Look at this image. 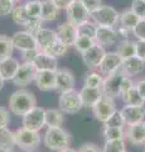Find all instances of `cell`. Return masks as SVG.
Masks as SVG:
<instances>
[{
  "label": "cell",
  "mask_w": 145,
  "mask_h": 152,
  "mask_svg": "<svg viewBox=\"0 0 145 152\" xmlns=\"http://www.w3.org/2000/svg\"><path fill=\"white\" fill-rule=\"evenodd\" d=\"M34 107H37V98L29 90L18 89L9 98V110L17 117L25 115Z\"/></svg>",
  "instance_id": "6da1fadb"
},
{
  "label": "cell",
  "mask_w": 145,
  "mask_h": 152,
  "mask_svg": "<svg viewBox=\"0 0 145 152\" xmlns=\"http://www.w3.org/2000/svg\"><path fill=\"white\" fill-rule=\"evenodd\" d=\"M43 142L48 150L59 151L66 147H69L71 143V136L69 133L63 129L62 127L58 128H47L43 136Z\"/></svg>",
  "instance_id": "7a4b0ae2"
},
{
  "label": "cell",
  "mask_w": 145,
  "mask_h": 152,
  "mask_svg": "<svg viewBox=\"0 0 145 152\" xmlns=\"http://www.w3.org/2000/svg\"><path fill=\"white\" fill-rule=\"evenodd\" d=\"M15 145L24 151H33L40 145V134L39 132L30 131L22 127L14 131Z\"/></svg>",
  "instance_id": "3957f363"
},
{
  "label": "cell",
  "mask_w": 145,
  "mask_h": 152,
  "mask_svg": "<svg viewBox=\"0 0 145 152\" xmlns=\"http://www.w3.org/2000/svg\"><path fill=\"white\" fill-rule=\"evenodd\" d=\"M120 14L115 8L109 5H101L97 10L91 13L92 20L96 23L97 26L102 27H112L114 28L119 23Z\"/></svg>",
  "instance_id": "277c9868"
},
{
  "label": "cell",
  "mask_w": 145,
  "mask_h": 152,
  "mask_svg": "<svg viewBox=\"0 0 145 152\" xmlns=\"http://www.w3.org/2000/svg\"><path fill=\"white\" fill-rule=\"evenodd\" d=\"M58 104H59L61 112L66 114H76L83 108L79 94L74 89L69 90V91L61 93Z\"/></svg>",
  "instance_id": "5b68a950"
},
{
  "label": "cell",
  "mask_w": 145,
  "mask_h": 152,
  "mask_svg": "<svg viewBox=\"0 0 145 152\" xmlns=\"http://www.w3.org/2000/svg\"><path fill=\"white\" fill-rule=\"evenodd\" d=\"M125 76L126 75L120 69L116 70L115 72L107 75L101 85V91L104 94V96H109L112 99L120 96V86Z\"/></svg>",
  "instance_id": "8992f818"
},
{
  "label": "cell",
  "mask_w": 145,
  "mask_h": 152,
  "mask_svg": "<svg viewBox=\"0 0 145 152\" xmlns=\"http://www.w3.org/2000/svg\"><path fill=\"white\" fill-rule=\"evenodd\" d=\"M22 118V124L24 128L39 132L45 126V109L40 107H34Z\"/></svg>",
  "instance_id": "52a82bcc"
},
{
  "label": "cell",
  "mask_w": 145,
  "mask_h": 152,
  "mask_svg": "<svg viewBox=\"0 0 145 152\" xmlns=\"http://www.w3.org/2000/svg\"><path fill=\"white\" fill-rule=\"evenodd\" d=\"M67 22L71 24L78 27L81 23L88 20L91 18V14L81 3V0H74L66 8Z\"/></svg>",
  "instance_id": "ba28073f"
},
{
  "label": "cell",
  "mask_w": 145,
  "mask_h": 152,
  "mask_svg": "<svg viewBox=\"0 0 145 152\" xmlns=\"http://www.w3.org/2000/svg\"><path fill=\"white\" fill-rule=\"evenodd\" d=\"M115 110H116L115 100L112 98H109V96H102L100 100L92 107L93 115H95L96 119L100 121L101 123H105Z\"/></svg>",
  "instance_id": "9c48e42d"
},
{
  "label": "cell",
  "mask_w": 145,
  "mask_h": 152,
  "mask_svg": "<svg viewBox=\"0 0 145 152\" xmlns=\"http://www.w3.org/2000/svg\"><path fill=\"white\" fill-rule=\"evenodd\" d=\"M35 74H37V69H35L34 64L22 62L12 81L18 88H24L27 85H29L32 81H34Z\"/></svg>",
  "instance_id": "30bf717a"
},
{
  "label": "cell",
  "mask_w": 145,
  "mask_h": 152,
  "mask_svg": "<svg viewBox=\"0 0 145 152\" xmlns=\"http://www.w3.org/2000/svg\"><path fill=\"white\" fill-rule=\"evenodd\" d=\"M10 38H12V43H13L14 50H18L20 52L28 51V50H38L35 37L27 31L15 32Z\"/></svg>",
  "instance_id": "8fae6325"
},
{
  "label": "cell",
  "mask_w": 145,
  "mask_h": 152,
  "mask_svg": "<svg viewBox=\"0 0 145 152\" xmlns=\"http://www.w3.org/2000/svg\"><path fill=\"white\" fill-rule=\"evenodd\" d=\"M76 85V79L72 71L68 69H58L56 71V90L59 93L69 91L74 89Z\"/></svg>",
  "instance_id": "7c38bea8"
},
{
  "label": "cell",
  "mask_w": 145,
  "mask_h": 152,
  "mask_svg": "<svg viewBox=\"0 0 145 152\" xmlns=\"http://www.w3.org/2000/svg\"><path fill=\"white\" fill-rule=\"evenodd\" d=\"M126 126H133L145 121V107L144 105H125L121 109Z\"/></svg>",
  "instance_id": "4fadbf2b"
},
{
  "label": "cell",
  "mask_w": 145,
  "mask_h": 152,
  "mask_svg": "<svg viewBox=\"0 0 145 152\" xmlns=\"http://www.w3.org/2000/svg\"><path fill=\"white\" fill-rule=\"evenodd\" d=\"M105 53H106V51L102 46L93 45L90 50H87L86 52L82 53V61L90 70H93V69L99 67V65L102 61V58H104Z\"/></svg>",
  "instance_id": "5bb4252c"
},
{
  "label": "cell",
  "mask_w": 145,
  "mask_h": 152,
  "mask_svg": "<svg viewBox=\"0 0 145 152\" xmlns=\"http://www.w3.org/2000/svg\"><path fill=\"white\" fill-rule=\"evenodd\" d=\"M34 83H35V86L38 88L40 91L56 90V71L37 70Z\"/></svg>",
  "instance_id": "9a60e30c"
},
{
  "label": "cell",
  "mask_w": 145,
  "mask_h": 152,
  "mask_svg": "<svg viewBox=\"0 0 145 152\" xmlns=\"http://www.w3.org/2000/svg\"><path fill=\"white\" fill-rule=\"evenodd\" d=\"M119 38V34L115 28L112 27H102L97 26L96 34H95V43L99 46H111L115 45Z\"/></svg>",
  "instance_id": "2e32d148"
},
{
  "label": "cell",
  "mask_w": 145,
  "mask_h": 152,
  "mask_svg": "<svg viewBox=\"0 0 145 152\" xmlns=\"http://www.w3.org/2000/svg\"><path fill=\"white\" fill-rule=\"evenodd\" d=\"M56 33H57L58 39L61 42H63L67 47H72L74 41H76L77 36H78L77 27L71 24V23H68V22H64V23H62V24H59L57 27Z\"/></svg>",
  "instance_id": "e0dca14e"
},
{
  "label": "cell",
  "mask_w": 145,
  "mask_h": 152,
  "mask_svg": "<svg viewBox=\"0 0 145 152\" xmlns=\"http://www.w3.org/2000/svg\"><path fill=\"white\" fill-rule=\"evenodd\" d=\"M121 57L116 53V52H106L104 58L99 65L100 74L101 75H110L112 72H115L116 70L120 69L121 66Z\"/></svg>",
  "instance_id": "ac0fdd59"
},
{
  "label": "cell",
  "mask_w": 145,
  "mask_h": 152,
  "mask_svg": "<svg viewBox=\"0 0 145 152\" xmlns=\"http://www.w3.org/2000/svg\"><path fill=\"white\" fill-rule=\"evenodd\" d=\"M145 69V62H143L141 60L136 56H133L130 58H126L121 61L120 70L126 75V76H135L141 74Z\"/></svg>",
  "instance_id": "d6986e66"
},
{
  "label": "cell",
  "mask_w": 145,
  "mask_h": 152,
  "mask_svg": "<svg viewBox=\"0 0 145 152\" xmlns=\"http://www.w3.org/2000/svg\"><path fill=\"white\" fill-rule=\"evenodd\" d=\"M78 94H79V98H81L82 105L83 107H87V108H92L102 96H104V94H102L100 88L83 86L78 91Z\"/></svg>",
  "instance_id": "ffe728a7"
},
{
  "label": "cell",
  "mask_w": 145,
  "mask_h": 152,
  "mask_svg": "<svg viewBox=\"0 0 145 152\" xmlns=\"http://www.w3.org/2000/svg\"><path fill=\"white\" fill-rule=\"evenodd\" d=\"M125 140H128L133 146H143L145 145V136L143 123L128 126L125 129Z\"/></svg>",
  "instance_id": "44dd1931"
},
{
  "label": "cell",
  "mask_w": 145,
  "mask_h": 152,
  "mask_svg": "<svg viewBox=\"0 0 145 152\" xmlns=\"http://www.w3.org/2000/svg\"><path fill=\"white\" fill-rule=\"evenodd\" d=\"M19 65L20 62L14 57H9V58L0 61V76L4 81H8V80L12 81L19 69Z\"/></svg>",
  "instance_id": "7402d4cb"
},
{
  "label": "cell",
  "mask_w": 145,
  "mask_h": 152,
  "mask_svg": "<svg viewBox=\"0 0 145 152\" xmlns=\"http://www.w3.org/2000/svg\"><path fill=\"white\" fill-rule=\"evenodd\" d=\"M35 41H37V46H38L39 51H44L47 47H49L53 42L57 39V33L53 29L49 28H40L34 34Z\"/></svg>",
  "instance_id": "603a6c76"
},
{
  "label": "cell",
  "mask_w": 145,
  "mask_h": 152,
  "mask_svg": "<svg viewBox=\"0 0 145 152\" xmlns=\"http://www.w3.org/2000/svg\"><path fill=\"white\" fill-rule=\"evenodd\" d=\"M34 66L37 70H47V71H57L58 70V60L53 56L39 51L37 58L34 60Z\"/></svg>",
  "instance_id": "cb8c5ba5"
},
{
  "label": "cell",
  "mask_w": 145,
  "mask_h": 152,
  "mask_svg": "<svg viewBox=\"0 0 145 152\" xmlns=\"http://www.w3.org/2000/svg\"><path fill=\"white\" fill-rule=\"evenodd\" d=\"M15 138L14 132L8 127L0 128V152H10L15 147Z\"/></svg>",
  "instance_id": "d4e9b609"
},
{
  "label": "cell",
  "mask_w": 145,
  "mask_h": 152,
  "mask_svg": "<svg viewBox=\"0 0 145 152\" xmlns=\"http://www.w3.org/2000/svg\"><path fill=\"white\" fill-rule=\"evenodd\" d=\"M59 9L54 5L52 0H42V10H40V19L42 22H53L58 18Z\"/></svg>",
  "instance_id": "484cf974"
},
{
  "label": "cell",
  "mask_w": 145,
  "mask_h": 152,
  "mask_svg": "<svg viewBox=\"0 0 145 152\" xmlns=\"http://www.w3.org/2000/svg\"><path fill=\"white\" fill-rule=\"evenodd\" d=\"M64 122L63 113L61 109H45V126L48 128H58L62 127Z\"/></svg>",
  "instance_id": "4316f807"
},
{
  "label": "cell",
  "mask_w": 145,
  "mask_h": 152,
  "mask_svg": "<svg viewBox=\"0 0 145 152\" xmlns=\"http://www.w3.org/2000/svg\"><path fill=\"white\" fill-rule=\"evenodd\" d=\"M116 53L121 57V60H126L133 56H136V43L130 39H123L118 43Z\"/></svg>",
  "instance_id": "83f0119b"
},
{
  "label": "cell",
  "mask_w": 145,
  "mask_h": 152,
  "mask_svg": "<svg viewBox=\"0 0 145 152\" xmlns=\"http://www.w3.org/2000/svg\"><path fill=\"white\" fill-rule=\"evenodd\" d=\"M140 19L133 13L131 9H126L123 13H120L119 17V22H120V27L126 28L128 31L133 32V29L135 28V26L138 24V22Z\"/></svg>",
  "instance_id": "f1b7e54d"
},
{
  "label": "cell",
  "mask_w": 145,
  "mask_h": 152,
  "mask_svg": "<svg viewBox=\"0 0 145 152\" xmlns=\"http://www.w3.org/2000/svg\"><path fill=\"white\" fill-rule=\"evenodd\" d=\"M121 99L125 103V105H144L145 104L135 85L133 88H130L125 94L121 95Z\"/></svg>",
  "instance_id": "f546056e"
},
{
  "label": "cell",
  "mask_w": 145,
  "mask_h": 152,
  "mask_svg": "<svg viewBox=\"0 0 145 152\" xmlns=\"http://www.w3.org/2000/svg\"><path fill=\"white\" fill-rule=\"evenodd\" d=\"M68 48H69V47H67L66 45L63 43V42H61L58 38H57V39H56L49 47H47V48L43 52H45V53H48L50 56H53L54 58L58 60L59 57H63L64 55L67 53Z\"/></svg>",
  "instance_id": "4dcf8cb0"
},
{
  "label": "cell",
  "mask_w": 145,
  "mask_h": 152,
  "mask_svg": "<svg viewBox=\"0 0 145 152\" xmlns=\"http://www.w3.org/2000/svg\"><path fill=\"white\" fill-rule=\"evenodd\" d=\"M14 47L12 43V38L5 34H0V61L13 57Z\"/></svg>",
  "instance_id": "1f68e13d"
},
{
  "label": "cell",
  "mask_w": 145,
  "mask_h": 152,
  "mask_svg": "<svg viewBox=\"0 0 145 152\" xmlns=\"http://www.w3.org/2000/svg\"><path fill=\"white\" fill-rule=\"evenodd\" d=\"M104 137L106 141H125V129L116 127H106L104 126Z\"/></svg>",
  "instance_id": "d6a6232c"
},
{
  "label": "cell",
  "mask_w": 145,
  "mask_h": 152,
  "mask_svg": "<svg viewBox=\"0 0 145 152\" xmlns=\"http://www.w3.org/2000/svg\"><path fill=\"white\" fill-rule=\"evenodd\" d=\"M93 45H96L93 38L86 37V36H77L76 41H74V43H73L72 47H74V50L82 55L83 52H86L87 50H90Z\"/></svg>",
  "instance_id": "836d02e7"
},
{
  "label": "cell",
  "mask_w": 145,
  "mask_h": 152,
  "mask_svg": "<svg viewBox=\"0 0 145 152\" xmlns=\"http://www.w3.org/2000/svg\"><path fill=\"white\" fill-rule=\"evenodd\" d=\"M96 29H97V24L93 20H86L81 23L78 27H77V32H78V36H86V37H90L95 39V34H96Z\"/></svg>",
  "instance_id": "e575fe53"
},
{
  "label": "cell",
  "mask_w": 145,
  "mask_h": 152,
  "mask_svg": "<svg viewBox=\"0 0 145 152\" xmlns=\"http://www.w3.org/2000/svg\"><path fill=\"white\" fill-rule=\"evenodd\" d=\"M12 19L14 23H17V24L19 26H24L25 23L29 20V17H28V14L25 12V8H24V4L23 5H15L12 12Z\"/></svg>",
  "instance_id": "d590c367"
},
{
  "label": "cell",
  "mask_w": 145,
  "mask_h": 152,
  "mask_svg": "<svg viewBox=\"0 0 145 152\" xmlns=\"http://www.w3.org/2000/svg\"><path fill=\"white\" fill-rule=\"evenodd\" d=\"M102 81H104V77H102V75L100 72L91 71V72L86 74L85 80H83V85L88 86V88H100L101 89Z\"/></svg>",
  "instance_id": "8d00e7d4"
},
{
  "label": "cell",
  "mask_w": 145,
  "mask_h": 152,
  "mask_svg": "<svg viewBox=\"0 0 145 152\" xmlns=\"http://www.w3.org/2000/svg\"><path fill=\"white\" fill-rule=\"evenodd\" d=\"M24 8L29 18H40L42 0H29L24 4Z\"/></svg>",
  "instance_id": "74e56055"
},
{
  "label": "cell",
  "mask_w": 145,
  "mask_h": 152,
  "mask_svg": "<svg viewBox=\"0 0 145 152\" xmlns=\"http://www.w3.org/2000/svg\"><path fill=\"white\" fill-rule=\"evenodd\" d=\"M104 126L106 127H116V128H125V121H124V117H123V114H121L120 110H116L111 114V117L107 119L105 123H104Z\"/></svg>",
  "instance_id": "f35d334b"
},
{
  "label": "cell",
  "mask_w": 145,
  "mask_h": 152,
  "mask_svg": "<svg viewBox=\"0 0 145 152\" xmlns=\"http://www.w3.org/2000/svg\"><path fill=\"white\" fill-rule=\"evenodd\" d=\"M125 141H106L102 152H125Z\"/></svg>",
  "instance_id": "ab89813d"
},
{
  "label": "cell",
  "mask_w": 145,
  "mask_h": 152,
  "mask_svg": "<svg viewBox=\"0 0 145 152\" xmlns=\"http://www.w3.org/2000/svg\"><path fill=\"white\" fill-rule=\"evenodd\" d=\"M42 26H43V22H42L40 18H29V20H28L23 27H24V31L29 32L30 34L34 36L40 28H43Z\"/></svg>",
  "instance_id": "60d3db41"
},
{
  "label": "cell",
  "mask_w": 145,
  "mask_h": 152,
  "mask_svg": "<svg viewBox=\"0 0 145 152\" xmlns=\"http://www.w3.org/2000/svg\"><path fill=\"white\" fill-rule=\"evenodd\" d=\"M130 9L139 19H145V0H133Z\"/></svg>",
  "instance_id": "b9f144b4"
},
{
  "label": "cell",
  "mask_w": 145,
  "mask_h": 152,
  "mask_svg": "<svg viewBox=\"0 0 145 152\" xmlns=\"http://www.w3.org/2000/svg\"><path fill=\"white\" fill-rule=\"evenodd\" d=\"M131 33L136 37L138 41H145V19H140Z\"/></svg>",
  "instance_id": "7bdbcfd3"
},
{
  "label": "cell",
  "mask_w": 145,
  "mask_h": 152,
  "mask_svg": "<svg viewBox=\"0 0 145 152\" xmlns=\"http://www.w3.org/2000/svg\"><path fill=\"white\" fill-rule=\"evenodd\" d=\"M14 7H15V4L12 0H0V17H5L12 14Z\"/></svg>",
  "instance_id": "ee69618b"
},
{
  "label": "cell",
  "mask_w": 145,
  "mask_h": 152,
  "mask_svg": "<svg viewBox=\"0 0 145 152\" xmlns=\"http://www.w3.org/2000/svg\"><path fill=\"white\" fill-rule=\"evenodd\" d=\"M81 3L85 5V8L88 10V13H93L102 5V0H81Z\"/></svg>",
  "instance_id": "f6af8a7d"
},
{
  "label": "cell",
  "mask_w": 145,
  "mask_h": 152,
  "mask_svg": "<svg viewBox=\"0 0 145 152\" xmlns=\"http://www.w3.org/2000/svg\"><path fill=\"white\" fill-rule=\"evenodd\" d=\"M39 53V50H28L22 52V60L23 62H30L33 64L34 60L37 58V56Z\"/></svg>",
  "instance_id": "bcb514c9"
},
{
  "label": "cell",
  "mask_w": 145,
  "mask_h": 152,
  "mask_svg": "<svg viewBox=\"0 0 145 152\" xmlns=\"http://www.w3.org/2000/svg\"><path fill=\"white\" fill-rule=\"evenodd\" d=\"M10 123V113L6 108L0 107V128L8 127Z\"/></svg>",
  "instance_id": "7dc6e473"
},
{
  "label": "cell",
  "mask_w": 145,
  "mask_h": 152,
  "mask_svg": "<svg viewBox=\"0 0 145 152\" xmlns=\"http://www.w3.org/2000/svg\"><path fill=\"white\" fill-rule=\"evenodd\" d=\"M135 85L134 80L130 77V76H125V77L123 79V83H121V86H120V96L123 94H125L130 88H133Z\"/></svg>",
  "instance_id": "c3c4849f"
},
{
  "label": "cell",
  "mask_w": 145,
  "mask_h": 152,
  "mask_svg": "<svg viewBox=\"0 0 145 152\" xmlns=\"http://www.w3.org/2000/svg\"><path fill=\"white\" fill-rule=\"evenodd\" d=\"M78 152H102V150L96 143H85L79 147Z\"/></svg>",
  "instance_id": "681fc988"
},
{
  "label": "cell",
  "mask_w": 145,
  "mask_h": 152,
  "mask_svg": "<svg viewBox=\"0 0 145 152\" xmlns=\"http://www.w3.org/2000/svg\"><path fill=\"white\" fill-rule=\"evenodd\" d=\"M136 57L145 62V41H136Z\"/></svg>",
  "instance_id": "f907efd6"
},
{
  "label": "cell",
  "mask_w": 145,
  "mask_h": 152,
  "mask_svg": "<svg viewBox=\"0 0 145 152\" xmlns=\"http://www.w3.org/2000/svg\"><path fill=\"white\" fill-rule=\"evenodd\" d=\"M135 86H136L138 91L140 94V96L143 98V100L145 102V79H140L135 83Z\"/></svg>",
  "instance_id": "816d5d0a"
},
{
  "label": "cell",
  "mask_w": 145,
  "mask_h": 152,
  "mask_svg": "<svg viewBox=\"0 0 145 152\" xmlns=\"http://www.w3.org/2000/svg\"><path fill=\"white\" fill-rule=\"evenodd\" d=\"M52 1L54 3V5L61 10V9H66L72 1H74V0H52Z\"/></svg>",
  "instance_id": "f5cc1de1"
},
{
  "label": "cell",
  "mask_w": 145,
  "mask_h": 152,
  "mask_svg": "<svg viewBox=\"0 0 145 152\" xmlns=\"http://www.w3.org/2000/svg\"><path fill=\"white\" fill-rule=\"evenodd\" d=\"M116 32H118V34H119V36L124 37L125 39H128L129 34H130V33H131L130 31H128V29H126V28H123V27H119V29H116Z\"/></svg>",
  "instance_id": "db71d44e"
},
{
  "label": "cell",
  "mask_w": 145,
  "mask_h": 152,
  "mask_svg": "<svg viewBox=\"0 0 145 152\" xmlns=\"http://www.w3.org/2000/svg\"><path fill=\"white\" fill-rule=\"evenodd\" d=\"M57 152H78V151H77V150H73V148H71V147H66V148L59 150V151H57Z\"/></svg>",
  "instance_id": "11a10c76"
},
{
  "label": "cell",
  "mask_w": 145,
  "mask_h": 152,
  "mask_svg": "<svg viewBox=\"0 0 145 152\" xmlns=\"http://www.w3.org/2000/svg\"><path fill=\"white\" fill-rule=\"evenodd\" d=\"M3 88H4V80H3L1 76H0V91L3 90Z\"/></svg>",
  "instance_id": "9f6ffc18"
},
{
  "label": "cell",
  "mask_w": 145,
  "mask_h": 152,
  "mask_svg": "<svg viewBox=\"0 0 145 152\" xmlns=\"http://www.w3.org/2000/svg\"><path fill=\"white\" fill-rule=\"evenodd\" d=\"M12 1H13L14 4H19V3H22V1H24V0H12Z\"/></svg>",
  "instance_id": "6f0895ef"
},
{
  "label": "cell",
  "mask_w": 145,
  "mask_h": 152,
  "mask_svg": "<svg viewBox=\"0 0 145 152\" xmlns=\"http://www.w3.org/2000/svg\"><path fill=\"white\" fill-rule=\"evenodd\" d=\"M143 128H144V136H145V121L143 122Z\"/></svg>",
  "instance_id": "680465c9"
},
{
  "label": "cell",
  "mask_w": 145,
  "mask_h": 152,
  "mask_svg": "<svg viewBox=\"0 0 145 152\" xmlns=\"http://www.w3.org/2000/svg\"><path fill=\"white\" fill-rule=\"evenodd\" d=\"M25 152H33V151H25Z\"/></svg>",
  "instance_id": "91938a15"
},
{
  "label": "cell",
  "mask_w": 145,
  "mask_h": 152,
  "mask_svg": "<svg viewBox=\"0 0 145 152\" xmlns=\"http://www.w3.org/2000/svg\"><path fill=\"white\" fill-rule=\"evenodd\" d=\"M144 152H145V147H144Z\"/></svg>",
  "instance_id": "94428289"
},
{
  "label": "cell",
  "mask_w": 145,
  "mask_h": 152,
  "mask_svg": "<svg viewBox=\"0 0 145 152\" xmlns=\"http://www.w3.org/2000/svg\"><path fill=\"white\" fill-rule=\"evenodd\" d=\"M10 152H14V151H10Z\"/></svg>",
  "instance_id": "6125c7cd"
},
{
  "label": "cell",
  "mask_w": 145,
  "mask_h": 152,
  "mask_svg": "<svg viewBox=\"0 0 145 152\" xmlns=\"http://www.w3.org/2000/svg\"><path fill=\"white\" fill-rule=\"evenodd\" d=\"M125 152H128V151H125Z\"/></svg>",
  "instance_id": "be15d7a7"
}]
</instances>
